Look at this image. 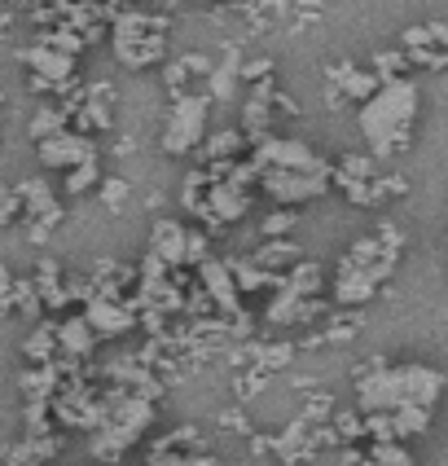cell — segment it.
Listing matches in <instances>:
<instances>
[{
    "instance_id": "1",
    "label": "cell",
    "mask_w": 448,
    "mask_h": 466,
    "mask_svg": "<svg viewBox=\"0 0 448 466\" xmlns=\"http://www.w3.org/2000/svg\"><path fill=\"white\" fill-rule=\"evenodd\" d=\"M400 256H404V233H400V225H392V220H383L378 233L356 238L339 256L334 304H339V309H361V304H369V299L383 290V282L395 273Z\"/></svg>"
},
{
    "instance_id": "2",
    "label": "cell",
    "mask_w": 448,
    "mask_h": 466,
    "mask_svg": "<svg viewBox=\"0 0 448 466\" xmlns=\"http://www.w3.org/2000/svg\"><path fill=\"white\" fill-rule=\"evenodd\" d=\"M418 106H422V93L409 76L383 84V88L356 110V124H361V137H365L369 155L392 158V155H400V150H409L413 124H418Z\"/></svg>"
},
{
    "instance_id": "3",
    "label": "cell",
    "mask_w": 448,
    "mask_h": 466,
    "mask_svg": "<svg viewBox=\"0 0 448 466\" xmlns=\"http://www.w3.org/2000/svg\"><path fill=\"white\" fill-rule=\"evenodd\" d=\"M105 400H110V410H105L102 427L93 431L88 453H93L97 462H124V453L150 431V422H154V400L132 396V391H119V388L105 391Z\"/></svg>"
},
{
    "instance_id": "4",
    "label": "cell",
    "mask_w": 448,
    "mask_h": 466,
    "mask_svg": "<svg viewBox=\"0 0 448 466\" xmlns=\"http://www.w3.org/2000/svg\"><path fill=\"white\" fill-rule=\"evenodd\" d=\"M167 35L172 26L163 14H150V9H119L114 23H110V49L119 57V66L128 71H145V66H158L167 57Z\"/></svg>"
},
{
    "instance_id": "5",
    "label": "cell",
    "mask_w": 448,
    "mask_h": 466,
    "mask_svg": "<svg viewBox=\"0 0 448 466\" xmlns=\"http://www.w3.org/2000/svg\"><path fill=\"white\" fill-rule=\"evenodd\" d=\"M207 124H211V97L198 88V93H181L167 106V124H163V155L184 158L194 155L203 141H207Z\"/></svg>"
},
{
    "instance_id": "6",
    "label": "cell",
    "mask_w": 448,
    "mask_h": 466,
    "mask_svg": "<svg viewBox=\"0 0 448 466\" xmlns=\"http://www.w3.org/2000/svg\"><path fill=\"white\" fill-rule=\"evenodd\" d=\"M18 62L26 66V88L40 93V97H57V102H62L79 84L75 79L79 57L57 53V49H49V45H40V40H31L26 49H18Z\"/></svg>"
},
{
    "instance_id": "7",
    "label": "cell",
    "mask_w": 448,
    "mask_h": 466,
    "mask_svg": "<svg viewBox=\"0 0 448 466\" xmlns=\"http://www.w3.org/2000/svg\"><path fill=\"white\" fill-rule=\"evenodd\" d=\"M260 189L277 208H299L308 198H321L334 189V163H316V167H286V172H264Z\"/></svg>"
},
{
    "instance_id": "8",
    "label": "cell",
    "mask_w": 448,
    "mask_h": 466,
    "mask_svg": "<svg viewBox=\"0 0 448 466\" xmlns=\"http://www.w3.org/2000/svg\"><path fill=\"white\" fill-rule=\"evenodd\" d=\"M18 189V198H23V225H26V238L35 242V247H45L49 242V233L62 225V198H57V189H53L45 177H26L23 185H14Z\"/></svg>"
},
{
    "instance_id": "9",
    "label": "cell",
    "mask_w": 448,
    "mask_h": 466,
    "mask_svg": "<svg viewBox=\"0 0 448 466\" xmlns=\"http://www.w3.org/2000/svg\"><path fill=\"white\" fill-rule=\"evenodd\" d=\"M395 379V410L400 405H422V410H435V400L444 396L448 379L435 370V365H392Z\"/></svg>"
},
{
    "instance_id": "10",
    "label": "cell",
    "mask_w": 448,
    "mask_h": 466,
    "mask_svg": "<svg viewBox=\"0 0 448 466\" xmlns=\"http://www.w3.org/2000/svg\"><path fill=\"white\" fill-rule=\"evenodd\" d=\"M251 163L264 172H286V167H316V163H325V158L316 155L308 141H299V137H264L260 146H251Z\"/></svg>"
},
{
    "instance_id": "11",
    "label": "cell",
    "mask_w": 448,
    "mask_h": 466,
    "mask_svg": "<svg viewBox=\"0 0 448 466\" xmlns=\"http://www.w3.org/2000/svg\"><path fill=\"white\" fill-rule=\"evenodd\" d=\"M35 158H40L49 172H71V167L88 163V158H102V150H97V141H93V137L66 128V132H57V137L35 141Z\"/></svg>"
},
{
    "instance_id": "12",
    "label": "cell",
    "mask_w": 448,
    "mask_h": 466,
    "mask_svg": "<svg viewBox=\"0 0 448 466\" xmlns=\"http://www.w3.org/2000/svg\"><path fill=\"white\" fill-rule=\"evenodd\" d=\"M378 88H383L378 76L369 66H356V62H334L325 71V97H330V106H347V102L365 106Z\"/></svg>"
},
{
    "instance_id": "13",
    "label": "cell",
    "mask_w": 448,
    "mask_h": 466,
    "mask_svg": "<svg viewBox=\"0 0 448 466\" xmlns=\"http://www.w3.org/2000/svg\"><path fill=\"white\" fill-rule=\"evenodd\" d=\"M84 317H88V326L97 330V339H124L128 330L141 326V312L132 299H105V295H93L88 304H84Z\"/></svg>"
},
{
    "instance_id": "14",
    "label": "cell",
    "mask_w": 448,
    "mask_h": 466,
    "mask_svg": "<svg viewBox=\"0 0 448 466\" xmlns=\"http://www.w3.org/2000/svg\"><path fill=\"white\" fill-rule=\"evenodd\" d=\"M194 278H198V286L207 290V299L215 304V312L220 317H246L242 312V290H237L234 273H229V264L224 259H203L198 268H194Z\"/></svg>"
},
{
    "instance_id": "15",
    "label": "cell",
    "mask_w": 448,
    "mask_h": 466,
    "mask_svg": "<svg viewBox=\"0 0 448 466\" xmlns=\"http://www.w3.org/2000/svg\"><path fill=\"white\" fill-rule=\"evenodd\" d=\"M114 124V84H84V97H79L75 115H71V128L84 132V137H93V132H110Z\"/></svg>"
},
{
    "instance_id": "16",
    "label": "cell",
    "mask_w": 448,
    "mask_h": 466,
    "mask_svg": "<svg viewBox=\"0 0 448 466\" xmlns=\"http://www.w3.org/2000/svg\"><path fill=\"white\" fill-rule=\"evenodd\" d=\"M273 119H277V84H273V79L251 84V93H246V102H242V124H237V128L246 132L251 146H260L264 137L277 132Z\"/></svg>"
},
{
    "instance_id": "17",
    "label": "cell",
    "mask_w": 448,
    "mask_h": 466,
    "mask_svg": "<svg viewBox=\"0 0 448 466\" xmlns=\"http://www.w3.org/2000/svg\"><path fill=\"white\" fill-rule=\"evenodd\" d=\"M316 449V427L308 422V418H294V422H286L277 436H268V453L277 458V462H286V466H294V462H308Z\"/></svg>"
},
{
    "instance_id": "18",
    "label": "cell",
    "mask_w": 448,
    "mask_h": 466,
    "mask_svg": "<svg viewBox=\"0 0 448 466\" xmlns=\"http://www.w3.org/2000/svg\"><path fill=\"white\" fill-rule=\"evenodd\" d=\"M97 330L88 326V317L84 312H71V317H62L57 321V352L62 357H71V361H88L93 352H97Z\"/></svg>"
},
{
    "instance_id": "19",
    "label": "cell",
    "mask_w": 448,
    "mask_h": 466,
    "mask_svg": "<svg viewBox=\"0 0 448 466\" xmlns=\"http://www.w3.org/2000/svg\"><path fill=\"white\" fill-rule=\"evenodd\" d=\"M198 155V167H215V163H237V158L251 155V141L242 128H220L207 132V141L194 150Z\"/></svg>"
},
{
    "instance_id": "20",
    "label": "cell",
    "mask_w": 448,
    "mask_h": 466,
    "mask_svg": "<svg viewBox=\"0 0 448 466\" xmlns=\"http://www.w3.org/2000/svg\"><path fill=\"white\" fill-rule=\"evenodd\" d=\"M184 242H189V225L158 216L150 229V256H158L167 268H184Z\"/></svg>"
},
{
    "instance_id": "21",
    "label": "cell",
    "mask_w": 448,
    "mask_h": 466,
    "mask_svg": "<svg viewBox=\"0 0 448 466\" xmlns=\"http://www.w3.org/2000/svg\"><path fill=\"white\" fill-rule=\"evenodd\" d=\"M409 189V181L400 177V172H378L373 181L365 185H352V189H343V198L352 203V208H383V203H392Z\"/></svg>"
},
{
    "instance_id": "22",
    "label": "cell",
    "mask_w": 448,
    "mask_h": 466,
    "mask_svg": "<svg viewBox=\"0 0 448 466\" xmlns=\"http://www.w3.org/2000/svg\"><path fill=\"white\" fill-rule=\"evenodd\" d=\"M88 278H93V295H105V299H132V290H136V268L119 264V259H97V268Z\"/></svg>"
},
{
    "instance_id": "23",
    "label": "cell",
    "mask_w": 448,
    "mask_h": 466,
    "mask_svg": "<svg viewBox=\"0 0 448 466\" xmlns=\"http://www.w3.org/2000/svg\"><path fill=\"white\" fill-rule=\"evenodd\" d=\"M211 66H215V62H211L207 53H184V57H176V62H167V66H163V84H167V93H172V97L194 93V88H189V79H203V84H207Z\"/></svg>"
},
{
    "instance_id": "24",
    "label": "cell",
    "mask_w": 448,
    "mask_h": 466,
    "mask_svg": "<svg viewBox=\"0 0 448 466\" xmlns=\"http://www.w3.org/2000/svg\"><path fill=\"white\" fill-rule=\"evenodd\" d=\"M31 282L40 290V299H45V312H62L71 304V295H66V273H62V264L57 259H40L35 264V273H31Z\"/></svg>"
},
{
    "instance_id": "25",
    "label": "cell",
    "mask_w": 448,
    "mask_h": 466,
    "mask_svg": "<svg viewBox=\"0 0 448 466\" xmlns=\"http://www.w3.org/2000/svg\"><path fill=\"white\" fill-rule=\"evenodd\" d=\"M18 388H23L26 400H53L62 391V365L49 361V365H26L18 374Z\"/></svg>"
},
{
    "instance_id": "26",
    "label": "cell",
    "mask_w": 448,
    "mask_h": 466,
    "mask_svg": "<svg viewBox=\"0 0 448 466\" xmlns=\"http://www.w3.org/2000/svg\"><path fill=\"white\" fill-rule=\"evenodd\" d=\"M229 264V273H234V282L242 295H251V290H277L282 286V273H268V268H260L251 256H237V259H224Z\"/></svg>"
},
{
    "instance_id": "27",
    "label": "cell",
    "mask_w": 448,
    "mask_h": 466,
    "mask_svg": "<svg viewBox=\"0 0 448 466\" xmlns=\"http://www.w3.org/2000/svg\"><path fill=\"white\" fill-rule=\"evenodd\" d=\"M251 259H255L260 268H268V273H290V268L304 259V251H299V242H290V238H268Z\"/></svg>"
},
{
    "instance_id": "28",
    "label": "cell",
    "mask_w": 448,
    "mask_h": 466,
    "mask_svg": "<svg viewBox=\"0 0 448 466\" xmlns=\"http://www.w3.org/2000/svg\"><path fill=\"white\" fill-rule=\"evenodd\" d=\"M71 128V110L62 102H40L35 106V115H31V124H26V137L31 141H45V137H57V132Z\"/></svg>"
},
{
    "instance_id": "29",
    "label": "cell",
    "mask_w": 448,
    "mask_h": 466,
    "mask_svg": "<svg viewBox=\"0 0 448 466\" xmlns=\"http://www.w3.org/2000/svg\"><path fill=\"white\" fill-rule=\"evenodd\" d=\"M321 286H325V268H321L316 259H299L290 273H282V290L304 295V299H316V295H321Z\"/></svg>"
},
{
    "instance_id": "30",
    "label": "cell",
    "mask_w": 448,
    "mask_h": 466,
    "mask_svg": "<svg viewBox=\"0 0 448 466\" xmlns=\"http://www.w3.org/2000/svg\"><path fill=\"white\" fill-rule=\"evenodd\" d=\"M23 357H26V365H49L62 357V352H57V321H40V326L23 339Z\"/></svg>"
},
{
    "instance_id": "31",
    "label": "cell",
    "mask_w": 448,
    "mask_h": 466,
    "mask_svg": "<svg viewBox=\"0 0 448 466\" xmlns=\"http://www.w3.org/2000/svg\"><path fill=\"white\" fill-rule=\"evenodd\" d=\"M237 66H242V62H237L234 53H229L220 66H211L207 84H203V93H207L211 102H234L237 97V84H242V79H237Z\"/></svg>"
},
{
    "instance_id": "32",
    "label": "cell",
    "mask_w": 448,
    "mask_h": 466,
    "mask_svg": "<svg viewBox=\"0 0 448 466\" xmlns=\"http://www.w3.org/2000/svg\"><path fill=\"white\" fill-rule=\"evenodd\" d=\"M378 177V163L373 155H343L334 163V189H352V185H365Z\"/></svg>"
},
{
    "instance_id": "33",
    "label": "cell",
    "mask_w": 448,
    "mask_h": 466,
    "mask_svg": "<svg viewBox=\"0 0 448 466\" xmlns=\"http://www.w3.org/2000/svg\"><path fill=\"white\" fill-rule=\"evenodd\" d=\"M5 312H18V317H45V299H40V290L31 278H14L9 286V299H5Z\"/></svg>"
},
{
    "instance_id": "34",
    "label": "cell",
    "mask_w": 448,
    "mask_h": 466,
    "mask_svg": "<svg viewBox=\"0 0 448 466\" xmlns=\"http://www.w3.org/2000/svg\"><path fill=\"white\" fill-rule=\"evenodd\" d=\"M409 66H413V62H409V53L400 49V45H395V49H373V57H369V71L378 76V84L404 79L409 76Z\"/></svg>"
},
{
    "instance_id": "35",
    "label": "cell",
    "mask_w": 448,
    "mask_h": 466,
    "mask_svg": "<svg viewBox=\"0 0 448 466\" xmlns=\"http://www.w3.org/2000/svg\"><path fill=\"white\" fill-rule=\"evenodd\" d=\"M392 422H395V441H413V436H426V431H431V410L400 405V410H392Z\"/></svg>"
},
{
    "instance_id": "36",
    "label": "cell",
    "mask_w": 448,
    "mask_h": 466,
    "mask_svg": "<svg viewBox=\"0 0 448 466\" xmlns=\"http://www.w3.org/2000/svg\"><path fill=\"white\" fill-rule=\"evenodd\" d=\"M97 185H102V158H88V163H79V167L66 172L62 189H66L71 198H79V194H88V189H97Z\"/></svg>"
},
{
    "instance_id": "37",
    "label": "cell",
    "mask_w": 448,
    "mask_h": 466,
    "mask_svg": "<svg viewBox=\"0 0 448 466\" xmlns=\"http://www.w3.org/2000/svg\"><path fill=\"white\" fill-rule=\"evenodd\" d=\"M330 427H334L339 444H361L365 441V414H361V410H334Z\"/></svg>"
},
{
    "instance_id": "38",
    "label": "cell",
    "mask_w": 448,
    "mask_h": 466,
    "mask_svg": "<svg viewBox=\"0 0 448 466\" xmlns=\"http://www.w3.org/2000/svg\"><path fill=\"white\" fill-rule=\"evenodd\" d=\"M97 194H102L105 211H124L128 208V198H132V185H128V177H102Z\"/></svg>"
},
{
    "instance_id": "39",
    "label": "cell",
    "mask_w": 448,
    "mask_h": 466,
    "mask_svg": "<svg viewBox=\"0 0 448 466\" xmlns=\"http://www.w3.org/2000/svg\"><path fill=\"white\" fill-rule=\"evenodd\" d=\"M369 458H373V466H418V462H413V453L404 449V441L369 444Z\"/></svg>"
},
{
    "instance_id": "40",
    "label": "cell",
    "mask_w": 448,
    "mask_h": 466,
    "mask_svg": "<svg viewBox=\"0 0 448 466\" xmlns=\"http://www.w3.org/2000/svg\"><path fill=\"white\" fill-rule=\"evenodd\" d=\"M356 330H361V312H343V317H334V321H330L313 343H347Z\"/></svg>"
},
{
    "instance_id": "41",
    "label": "cell",
    "mask_w": 448,
    "mask_h": 466,
    "mask_svg": "<svg viewBox=\"0 0 448 466\" xmlns=\"http://www.w3.org/2000/svg\"><path fill=\"white\" fill-rule=\"evenodd\" d=\"M294 225H299V211L294 208H273L268 216H264L260 229H264V238H286Z\"/></svg>"
},
{
    "instance_id": "42",
    "label": "cell",
    "mask_w": 448,
    "mask_h": 466,
    "mask_svg": "<svg viewBox=\"0 0 448 466\" xmlns=\"http://www.w3.org/2000/svg\"><path fill=\"white\" fill-rule=\"evenodd\" d=\"M203 259H211V233L207 229H189V242H184V268H198Z\"/></svg>"
},
{
    "instance_id": "43",
    "label": "cell",
    "mask_w": 448,
    "mask_h": 466,
    "mask_svg": "<svg viewBox=\"0 0 448 466\" xmlns=\"http://www.w3.org/2000/svg\"><path fill=\"white\" fill-rule=\"evenodd\" d=\"M299 418H308L313 427H316V422H330V418H334V396H325V391H313Z\"/></svg>"
},
{
    "instance_id": "44",
    "label": "cell",
    "mask_w": 448,
    "mask_h": 466,
    "mask_svg": "<svg viewBox=\"0 0 448 466\" xmlns=\"http://www.w3.org/2000/svg\"><path fill=\"white\" fill-rule=\"evenodd\" d=\"M237 79H242V84H264V79H273V57H251V62H242V66H237Z\"/></svg>"
},
{
    "instance_id": "45",
    "label": "cell",
    "mask_w": 448,
    "mask_h": 466,
    "mask_svg": "<svg viewBox=\"0 0 448 466\" xmlns=\"http://www.w3.org/2000/svg\"><path fill=\"white\" fill-rule=\"evenodd\" d=\"M14 220H23V198L18 189H0V229H9Z\"/></svg>"
},
{
    "instance_id": "46",
    "label": "cell",
    "mask_w": 448,
    "mask_h": 466,
    "mask_svg": "<svg viewBox=\"0 0 448 466\" xmlns=\"http://www.w3.org/2000/svg\"><path fill=\"white\" fill-rule=\"evenodd\" d=\"M220 427H224V431L251 436V422H246V410H242V405H237V410H224V414H220Z\"/></svg>"
},
{
    "instance_id": "47",
    "label": "cell",
    "mask_w": 448,
    "mask_h": 466,
    "mask_svg": "<svg viewBox=\"0 0 448 466\" xmlns=\"http://www.w3.org/2000/svg\"><path fill=\"white\" fill-rule=\"evenodd\" d=\"M9 286H14V273H9V264H0V312H5V299H9Z\"/></svg>"
},
{
    "instance_id": "48",
    "label": "cell",
    "mask_w": 448,
    "mask_h": 466,
    "mask_svg": "<svg viewBox=\"0 0 448 466\" xmlns=\"http://www.w3.org/2000/svg\"><path fill=\"white\" fill-rule=\"evenodd\" d=\"M145 466H181V453H163V458H150Z\"/></svg>"
},
{
    "instance_id": "49",
    "label": "cell",
    "mask_w": 448,
    "mask_h": 466,
    "mask_svg": "<svg viewBox=\"0 0 448 466\" xmlns=\"http://www.w3.org/2000/svg\"><path fill=\"white\" fill-rule=\"evenodd\" d=\"M0 466H5V458H0Z\"/></svg>"
},
{
    "instance_id": "50",
    "label": "cell",
    "mask_w": 448,
    "mask_h": 466,
    "mask_svg": "<svg viewBox=\"0 0 448 466\" xmlns=\"http://www.w3.org/2000/svg\"><path fill=\"white\" fill-rule=\"evenodd\" d=\"M444 462H448V458H444Z\"/></svg>"
}]
</instances>
